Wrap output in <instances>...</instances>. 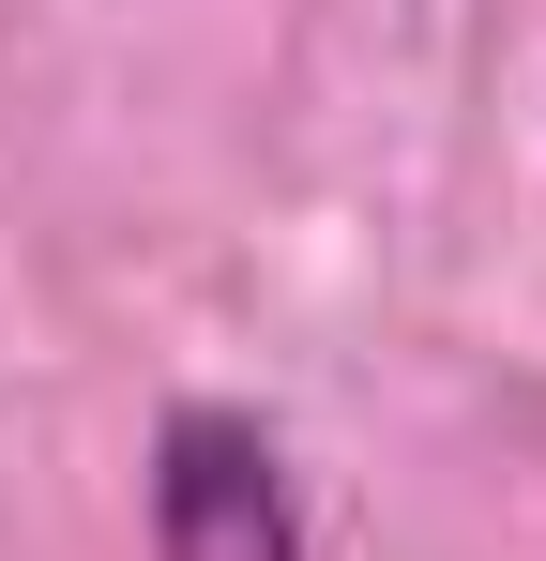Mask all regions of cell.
<instances>
[{"instance_id": "cell-1", "label": "cell", "mask_w": 546, "mask_h": 561, "mask_svg": "<svg viewBox=\"0 0 546 561\" xmlns=\"http://www.w3.org/2000/svg\"><path fill=\"white\" fill-rule=\"evenodd\" d=\"M137 531L152 561H319L304 547V485L243 394H168L152 470H137Z\"/></svg>"}]
</instances>
